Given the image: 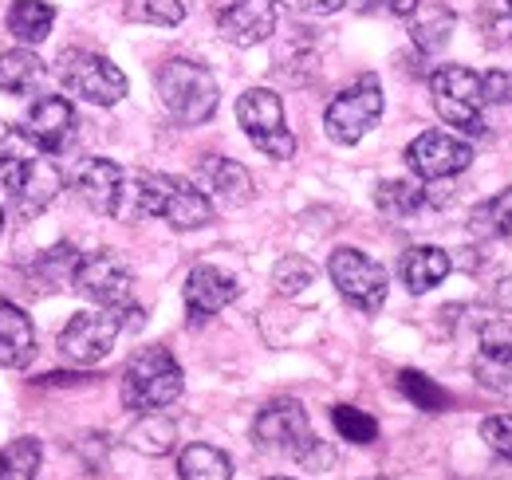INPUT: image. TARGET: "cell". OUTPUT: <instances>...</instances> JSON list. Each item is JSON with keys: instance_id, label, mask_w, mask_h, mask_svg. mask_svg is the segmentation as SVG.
<instances>
[{"instance_id": "f1b7e54d", "label": "cell", "mask_w": 512, "mask_h": 480, "mask_svg": "<svg viewBox=\"0 0 512 480\" xmlns=\"http://www.w3.org/2000/svg\"><path fill=\"white\" fill-rule=\"evenodd\" d=\"M398 390H402L418 410H426V414H442V410H449V394L434 382V378H426L422 370H402V374H398Z\"/></svg>"}, {"instance_id": "9a60e30c", "label": "cell", "mask_w": 512, "mask_h": 480, "mask_svg": "<svg viewBox=\"0 0 512 480\" xmlns=\"http://www.w3.org/2000/svg\"><path fill=\"white\" fill-rule=\"evenodd\" d=\"M217 32L237 48L264 44L276 32V0H225L217 8Z\"/></svg>"}, {"instance_id": "ba28073f", "label": "cell", "mask_w": 512, "mask_h": 480, "mask_svg": "<svg viewBox=\"0 0 512 480\" xmlns=\"http://www.w3.org/2000/svg\"><path fill=\"white\" fill-rule=\"evenodd\" d=\"M327 276H331V284L343 300L359 307V311H367V315L386 303V288H390L386 268L359 248H335L331 260H327Z\"/></svg>"}, {"instance_id": "8d00e7d4", "label": "cell", "mask_w": 512, "mask_h": 480, "mask_svg": "<svg viewBox=\"0 0 512 480\" xmlns=\"http://www.w3.org/2000/svg\"><path fill=\"white\" fill-rule=\"evenodd\" d=\"M481 87H485V103H512V71H485Z\"/></svg>"}, {"instance_id": "4dcf8cb0", "label": "cell", "mask_w": 512, "mask_h": 480, "mask_svg": "<svg viewBox=\"0 0 512 480\" xmlns=\"http://www.w3.org/2000/svg\"><path fill=\"white\" fill-rule=\"evenodd\" d=\"M312 280H316V268H312V260H304V256H284V260H276V268H272V284H276L280 296H300Z\"/></svg>"}, {"instance_id": "d6a6232c", "label": "cell", "mask_w": 512, "mask_h": 480, "mask_svg": "<svg viewBox=\"0 0 512 480\" xmlns=\"http://www.w3.org/2000/svg\"><path fill=\"white\" fill-rule=\"evenodd\" d=\"M130 16H138L146 24H158V28H178L186 20V4L182 0H134Z\"/></svg>"}, {"instance_id": "4fadbf2b", "label": "cell", "mask_w": 512, "mask_h": 480, "mask_svg": "<svg viewBox=\"0 0 512 480\" xmlns=\"http://www.w3.org/2000/svg\"><path fill=\"white\" fill-rule=\"evenodd\" d=\"M469 162H473V150L442 130H426L406 146V166L426 181L457 178L461 170H469Z\"/></svg>"}, {"instance_id": "4316f807", "label": "cell", "mask_w": 512, "mask_h": 480, "mask_svg": "<svg viewBox=\"0 0 512 480\" xmlns=\"http://www.w3.org/2000/svg\"><path fill=\"white\" fill-rule=\"evenodd\" d=\"M469 233H473V237H509L512 233V185L469 213Z\"/></svg>"}, {"instance_id": "f546056e", "label": "cell", "mask_w": 512, "mask_h": 480, "mask_svg": "<svg viewBox=\"0 0 512 480\" xmlns=\"http://www.w3.org/2000/svg\"><path fill=\"white\" fill-rule=\"evenodd\" d=\"M331 421H335L339 437L351 441V445H371L379 437V421L371 418V414H363V410H355V406H335Z\"/></svg>"}, {"instance_id": "7c38bea8", "label": "cell", "mask_w": 512, "mask_h": 480, "mask_svg": "<svg viewBox=\"0 0 512 480\" xmlns=\"http://www.w3.org/2000/svg\"><path fill=\"white\" fill-rule=\"evenodd\" d=\"M24 138L32 146H40L44 154H64L67 146L75 142V130H79V119H75V107L64 95H40L28 115L20 122Z\"/></svg>"}, {"instance_id": "ffe728a7", "label": "cell", "mask_w": 512, "mask_h": 480, "mask_svg": "<svg viewBox=\"0 0 512 480\" xmlns=\"http://www.w3.org/2000/svg\"><path fill=\"white\" fill-rule=\"evenodd\" d=\"M201 181H205V189H209L217 201H225V205H245V201L253 197V174H249L241 162L221 158V154L201 158Z\"/></svg>"}, {"instance_id": "d4e9b609", "label": "cell", "mask_w": 512, "mask_h": 480, "mask_svg": "<svg viewBox=\"0 0 512 480\" xmlns=\"http://www.w3.org/2000/svg\"><path fill=\"white\" fill-rule=\"evenodd\" d=\"M178 477L182 480H233V461L213 449V445H186L178 457Z\"/></svg>"}, {"instance_id": "1f68e13d", "label": "cell", "mask_w": 512, "mask_h": 480, "mask_svg": "<svg viewBox=\"0 0 512 480\" xmlns=\"http://www.w3.org/2000/svg\"><path fill=\"white\" fill-rule=\"evenodd\" d=\"M434 111L442 115L446 126L469 134V138H481L485 134V119H481V107H469V103H453V99H438L434 95Z\"/></svg>"}, {"instance_id": "ac0fdd59", "label": "cell", "mask_w": 512, "mask_h": 480, "mask_svg": "<svg viewBox=\"0 0 512 480\" xmlns=\"http://www.w3.org/2000/svg\"><path fill=\"white\" fill-rule=\"evenodd\" d=\"M449 268H453V260H449L446 248H438V244H414L398 260V276H402L410 296H426L430 288H438L449 276Z\"/></svg>"}, {"instance_id": "60d3db41", "label": "cell", "mask_w": 512, "mask_h": 480, "mask_svg": "<svg viewBox=\"0 0 512 480\" xmlns=\"http://www.w3.org/2000/svg\"><path fill=\"white\" fill-rule=\"evenodd\" d=\"M493 303H497L501 311H512V276H509V280H501V284L493 288Z\"/></svg>"}, {"instance_id": "8992f818", "label": "cell", "mask_w": 512, "mask_h": 480, "mask_svg": "<svg viewBox=\"0 0 512 480\" xmlns=\"http://www.w3.org/2000/svg\"><path fill=\"white\" fill-rule=\"evenodd\" d=\"M383 119V83L375 75H359L347 91H339L327 111H323V126L327 138L339 146H355L375 122Z\"/></svg>"}, {"instance_id": "5bb4252c", "label": "cell", "mask_w": 512, "mask_h": 480, "mask_svg": "<svg viewBox=\"0 0 512 480\" xmlns=\"http://www.w3.org/2000/svg\"><path fill=\"white\" fill-rule=\"evenodd\" d=\"M75 193L83 197L87 209L103 213V217H119L127 205V178L115 162L107 158H83L75 166Z\"/></svg>"}, {"instance_id": "836d02e7", "label": "cell", "mask_w": 512, "mask_h": 480, "mask_svg": "<svg viewBox=\"0 0 512 480\" xmlns=\"http://www.w3.org/2000/svg\"><path fill=\"white\" fill-rule=\"evenodd\" d=\"M473 374L485 390H512V359H493V355H477L473 362Z\"/></svg>"}, {"instance_id": "e575fe53", "label": "cell", "mask_w": 512, "mask_h": 480, "mask_svg": "<svg viewBox=\"0 0 512 480\" xmlns=\"http://www.w3.org/2000/svg\"><path fill=\"white\" fill-rule=\"evenodd\" d=\"M481 441L512 465V414H497V418L481 421Z\"/></svg>"}, {"instance_id": "5b68a950", "label": "cell", "mask_w": 512, "mask_h": 480, "mask_svg": "<svg viewBox=\"0 0 512 480\" xmlns=\"http://www.w3.org/2000/svg\"><path fill=\"white\" fill-rule=\"evenodd\" d=\"M56 79L75 99L95 103V107H115L127 95V75L107 56L87 52V48H67L56 60Z\"/></svg>"}, {"instance_id": "44dd1931", "label": "cell", "mask_w": 512, "mask_h": 480, "mask_svg": "<svg viewBox=\"0 0 512 480\" xmlns=\"http://www.w3.org/2000/svg\"><path fill=\"white\" fill-rule=\"evenodd\" d=\"M4 24H8L12 40H20L24 48H32V44H44L48 40V32L56 24V8L44 4V0H12Z\"/></svg>"}, {"instance_id": "cb8c5ba5", "label": "cell", "mask_w": 512, "mask_h": 480, "mask_svg": "<svg viewBox=\"0 0 512 480\" xmlns=\"http://www.w3.org/2000/svg\"><path fill=\"white\" fill-rule=\"evenodd\" d=\"M430 91L438 99H453V103H469V107H485V87H481V75L469 71V67H457L446 63L430 75Z\"/></svg>"}, {"instance_id": "603a6c76", "label": "cell", "mask_w": 512, "mask_h": 480, "mask_svg": "<svg viewBox=\"0 0 512 480\" xmlns=\"http://www.w3.org/2000/svg\"><path fill=\"white\" fill-rule=\"evenodd\" d=\"M375 205H379V213H386L390 221H410V217H418L430 205V193L422 185H414V181L394 178V181H383L375 189Z\"/></svg>"}, {"instance_id": "7bdbcfd3", "label": "cell", "mask_w": 512, "mask_h": 480, "mask_svg": "<svg viewBox=\"0 0 512 480\" xmlns=\"http://www.w3.org/2000/svg\"><path fill=\"white\" fill-rule=\"evenodd\" d=\"M0 225H4V209H0Z\"/></svg>"}, {"instance_id": "8fae6325", "label": "cell", "mask_w": 512, "mask_h": 480, "mask_svg": "<svg viewBox=\"0 0 512 480\" xmlns=\"http://www.w3.org/2000/svg\"><path fill=\"white\" fill-rule=\"evenodd\" d=\"M71 284L79 288V296H87L99 307H111V311H123L130 307V268L115 256V252H91V256H79V268L71 276Z\"/></svg>"}, {"instance_id": "6da1fadb", "label": "cell", "mask_w": 512, "mask_h": 480, "mask_svg": "<svg viewBox=\"0 0 512 480\" xmlns=\"http://www.w3.org/2000/svg\"><path fill=\"white\" fill-rule=\"evenodd\" d=\"M130 209L138 217H162L170 229L193 233L205 229L213 221V201L205 189H197L190 181L170 178V174H138L127 189ZM127 209V205H123Z\"/></svg>"}, {"instance_id": "9c48e42d", "label": "cell", "mask_w": 512, "mask_h": 480, "mask_svg": "<svg viewBox=\"0 0 512 480\" xmlns=\"http://www.w3.org/2000/svg\"><path fill=\"white\" fill-rule=\"evenodd\" d=\"M123 311H79L60 335V355L75 366H95L111 355L115 339L123 335Z\"/></svg>"}, {"instance_id": "30bf717a", "label": "cell", "mask_w": 512, "mask_h": 480, "mask_svg": "<svg viewBox=\"0 0 512 480\" xmlns=\"http://www.w3.org/2000/svg\"><path fill=\"white\" fill-rule=\"evenodd\" d=\"M4 189L16 217H40L60 193V170L48 158H16L4 170Z\"/></svg>"}, {"instance_id": "83f0119b", "label": "cell", "mask_w": 512, "mask_h": 480, "mask_svg": "<svg viewBox=\"0 0 512 480\" xmlns=\"http://www.w3.org/2000/svg\"><path fill=\"white\" fill-rule=\"evenodd\" d=\"M44 449L36 437H16L0 449V480H36Z\"/></svg>"}, {"instance_id": "277c9868", "label": "cell", "mask_w": 512, "mask_h": 480, "mask_svg": "<svg viewBox=\"0 0 512 480\" xmlns=\"http://www.w3.org/2000/svg\"><path fill=\"white\" fill-rule=\"evenodd\" d=\"M158 99L162 107L182 122V126H201L217 111V79L205 63L197 60H166L158 67Z\"/></svg>"}, {"instance_id": "d590c367", "label": "cell", "mask_w": 512, "mask_h": 480, "mask_svg": "<svg viewBox=\"0 0 512 480\" xmlns=\"http://www.w3.org/2000/svg\"><path fill=\"white\" fill-rule=\"evenodd\" d=\"M481 355L512 359V327L509 323H485V327H481Z\"/></svg>"}, {"instance_id": "7402d4cb", "label": "cell", "mask_w": 512, "mask_h": 480, "mask_svg": "<svg viewBox=\"0 0 512 480\" xmlns=\"http://www.w3.org/2000/svg\"><path fill=\"white\" fill-rule=\"evenodd\" d=\"M40 83H44V60L32 48L0 52V91H8V95H36Z\"/></svg>"}, {"instance_id": "52a82bcc", "label": "cell", "mask_w": 512, "mask_h": 480, "mask_svg": "<svg viewBox=\"0 0 512 480\" xmlns=\"http://www.w3.org/2000/svg\"><path fill=\"white\" fill-rule=\"evenodd\" d=\"M237 122L245 126V134L253 138V146L260 154H268L276 162H288L296 154V138L284 126V103H280L276 91H268V87L245 91L237 99Z\"/></svg>"}, {"instance_id": "ee69618b", "label": "cell", "mask_w": 512, "mask_h": 480, "mask_svg": "<svg viewBox=\"0 0 512 480\" xmlns=\"http://www.w3.org/2000/svg\"><path fill=\"white\" fill-rule=\"evenodd\" d=\"M505 4H509V12H512V0H505Z\"/></svg>"}, {"instance_id": "2e32d148", "label": "cell", "mask_w": 512, "mask_h": 480, "mask_svg": "<svg viewBox=\"0 0 512 480\" xmlns=\"http://www.w3.org/2000/svg\"><path fill=\"white\" fill-rule=\"evenodd\" d=\"M394 12L406 20V32H410L414 48L426 52V56L442 52L449 36H453V28H457V16H453L446 0H394Z\"/></svg>"}, {"instance_id": "f35d334b", "label": "cell", "mask_w": 512, "mask_h": 480, "mask_svg": "<svg viewBox=\"0 0 512 480\" xmlns=\"http://www.w3.org/2000/svg\"><path fill=\"white\" fill-rule=\"evenodd\" d=\"M12 146H16V138H12V130L0 122V170H8L12 162H16V154H12Z\"/></svg>"}, {"instance_id": "74e56055", "label": "cell", "mask_w": 512, "mask_h": 480, "mask_svg": "<svg viewBox=\"0 0 512 480\" xmlns=\"http://www.w3.org/2000/svg\"><path fill=\"white\" fill-rule=\"evenodd\" d=\"M280 4H288L292 12H304V16H331V12H339L347 0H280Z\"/></svg>"}, {"instance_id": "b9f144b4", "label": "cell", "mask_w": 512, "mask_h": 480, "mask_svg": "<svg viewBox=\"0 0 512 480\" xmlns=\"http://www.w3.org/2000/svg\"><path fill=\"white\" fill-rule=\"evenodd\" d=\"M268 480H292V477H268Z\"/></svg>"}, {"instance_id": "3957f363", "label": "cell", "mask_w": 512, "mask_h": 480, "mask_svg": "<svg viewBox=\"0 0 512 480\" xmlns=\"http://www.w3.org/2000/svg\"><path fill=\"white\" fill-rule=\"evenodd\" d=\"M253 441L268 453H280V457H296L304 465H323L331 461L323 453L320 437L312 433V421L308 410L296 402V398H276L268 402L253 421Z\"/></svg>"}, {"instance_id": "e0dca14e", "label": "cell", "mask_w": 512, "mask_h": 480, "mask_svg": "<svg viewBox=\"0 0 512 480\" xmlns=\"http://www.w3.org/2000/svg\"><path fill=\"white\" fill-rule=\"evenodd\" d=\"M237 296H241V284L229 272L213 268V264H197L186 276V315H190V323H205L209 315L225 311Z\"/></svg>"}, {"instance_id": "d6986e66", "label": "cell", "mask_w": 512, "mask_h": 480, "mask_svg": "<svg viewBox=\"0 0 512 480\" xmlns=\"http://www.w3.org/2000/svg\"><path fill=\"white\" fill-rule=\"evenodd\" d=\"M36 359V327L12 300H0V366L20 370Z\"/></svg>"}, {"instance_id": "484cf974", "label": "cell", "mask_w": 512, "mask_h": 480, "mask_svg": "<svg viewBox=\"0 0 512 480\" xmlns=\"http://www.w3.org/2000/svg\"><path fill=\"white\" fill-rule=\"evenodd\" d=\"M127 441H130V449H138V453H146V457H162V453L174 449L178 429H174V421L162 418V414H138V425L127 433Z\"/></svg>"}, {"instance_id": "7a4b0ae2", "label": "cell", "mask_w": 512, "mask_h": 480, "mask_svg": "<svg viewBox=\"0 0 512 480\" xmlns=\"http://www.w3.org/2000/svg\"><path fill=\"white\" fill-rule=\"evenodd\" d=\"M186 390L182 366L166 347H146L123 370V406L134 414H158L174 406Z\"/></svg>"}, {"instance_id": "ab89813d", "label": "cell", "mask_w": 512, "mask_h": 480, "mask_svg": "<svg viewBox=\"0 0 512 480\" xmlns=\"http://www.w3.org/2000/svg\"><path fill=\"white\" fill-rule=\"evenodd\" d=\"M355 12H363V16H375V12H383V8H394V0H347Z\"/></svg>"}]
</instances>
